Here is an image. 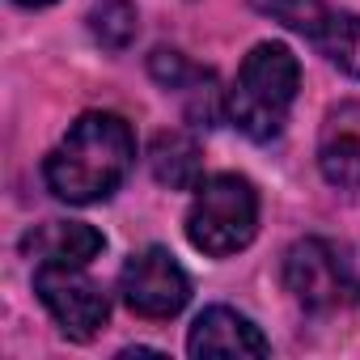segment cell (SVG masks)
<instances>
[{"mask_svg":"<svg viewBox=\"0 0 360 360\" xmlns=\"http://www.w3.org/2000/svg\"><path fill=\"white\" fill-rule=\"evenodd\" d=\"M131 161H136L131 127L110 110H89L47 153L43 178L51 195H60L64 204H98L119 191Z\"/></svg>","mask_w":360,"mask_h":360,"instance_id":"obj_1","label":"cell"},{"mask_svg":"<svg viewBox=\"0 0 360 360\" xmlns=\"http://www.w3.org/2000/svg\"><path fill=\"white\" fill-rule=\"evenodd\" d=\"M301 89V64L284 43H259L246 64L238 68V81L225 98V115L238 131L250 140H276L288 123V110Z\"/></svg>","mask_w":360,"mask_h":360,"instance_id":"obj_2","label":"cell"},{"mask_svg":"<svg viewBox=\"0 0 360 360\" xmlns=\"http://www.w3.org/2000/svg\"><path fill=\"white\" fill-rule=\"evenodd\" d=\"M259 229V195L242 174H217L195 187L187 212V238L195 250L225 259L255 242Z\"/></svg>","mask_w":360,"mask_h":360,"instance_id":"obj_3","label":"cell"},{"mask_svg":"<svg viewBox=\"0 0 360 360\" xmlns=\"http://www.w3.org/2000/svg\"><path fill=\"white\" fill-rule=\"evenodd\" d=\"M250 5L263 18L305 34L347 77H360V13L330 9L326 0H250Z\"/></svg>","mask_w":360,"mask_h":360,"instance_id":"obj_4","label":"cell"},{"mask_svg":"<svg viewBox=\"0 0 360 360\" xmlns=\"http://www.w3.org/2000/svg\"><path fill=\"white\" fill-rule=\"evenodd\" d=\"M284 288L305 309H339L360 297L352 263L326 238H301L284 255Z\"/></svg>","mask_w":360,"mask_h":360,"instance_id":"obj_5","label":"cell"},{"mask_svg":"<svg viewBox=\"0 0 360 360\" xmlns=\"http://www.w3.org/2000/svg\"><path fill=\"white\" fill-rule=\"evenodd\" d=\"M34 292L39 301L51 309V318L60 322V330L77 343L94 339L106 318H110V297L102 292V284H94L81 267H56V263H39L34 271Z\"/></svg>","mask_w":360,"mask_h":360,"instance_id":"obj_6","label":"cell"},{"mask_svg":"<svg viewBox=\"0 0 360 360\" xmlns=\"http://www.w3.org/2000/svg\"><path fill=\"white\" fill-rule=\"evenodd\" d=\"M119 292L127 309L140 318H174L191 297V280L165 246H148L123 263Z\"/></svg>","mask_w":360,"mask_h":360,"instance_id":"obj_7","label":"cell"},{"mask_svg":"<svg viewBox=\"0 0 360 360\" xmlns=\"http://www.w3.org/2000/svg\"><path fill=\"white\" fill-rule=\"evenodd\" d=\"M187 352L191 356H267L271 343L246 314L212 305L195 318V326L187 335Z\"/></svg>","mask_w":360,"mask_h":360,"instance_id":"obj_8","label":"cell"},{"mask_svg":"<svg viewBox=\"0 0 360 360\" xmlns=\"http://www.w3.org/2000/svg\"><path fill=\"white\" fill-rule=\"evenodd\" d=\"M318 169L330 187H360V102H343L322 119Z\"/></svg>","mask_w":360,"mask_h":360,"instance_id":"obj_9","label":"cell"},{"mask_svg":"<svg viewBox=\"0 0 360 360\" xmlns=\"http://www.w3.org/2000/svg\"><path fill=\"white\" fill-rule=\"evenodd\" d=\"M102 246H106V238L85 221H47L22 238V250L30 259L56 263V267H85L89 259L102 255Z\"/></svg>","mask_w":360,"mask_h":360,"instance_id":"obj_10","label":"cell"},{"mask_svg":"<svg viewBox=\"0 0 360 360\" xmlns=\"http://www.w3.org/2000/svg\"><path fill=\"white\" fill-rule=\"evenodd\" d=\"M148 169L169 191H195L204 183V153L187 131H157L148 144Z\"/></svg>","mask_w":360,"mask_h":360,"instance_id":"obj_11","label":"cell"},{"mask_svg":"<svg viewBox=\"0 0 360 360\" xmlns=\"http://www.w3.org/2000/svg\"><path fill=\"white\" fill-rule=\"evenodd\" d=\"M89 30L106 51H127L136 43V34H140V13H136V5H127V0H102V5H94V13H89Z\"/></svg>","mask_w":360,"mask_h":360,"instance_id":"obj_12","label":"cell"},{"mask_svg":"<svg viewBox=\"0 0 360 360\" xmlns=\"http://www.w3.org/2000/svg\"><path fill=\"white\" fill-rule=\"evenodd\" d=\"M18 5H30V9H43V5H51V0H18Z\"/></svg>","mask_w":360,"mask_h":360,"instance_id":"obj_13","label":"cell"}]
</instances>
